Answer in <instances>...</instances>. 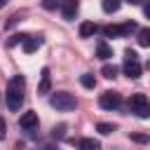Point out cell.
Here are the masks:
<instances>
[{"label": "cell", "instance_id": "obj_18", "mask_svg": "<svg viewBox=\"0 0 150 150\" xmlns=\"http://www.w3.org/2000/svg\"><path fill=\"white\" fill-rule=\"evenodd\" d=\"M103 35L105 38H122L120 35V26H112V23L110 26H103Z\"/></svg>", "mask_w": 150, "mask_h": 150}, {"label": "cell", "instance_id": "obj_12", "mask_svg": "<svg viewBox=\"0 0 150 150\" xmlns=\"http://www.w3.org/2000/svg\"><path fill=\"white\" fill-rule=\"evenodd\" d=\"M101 7H103V12H105V14H115V12L122 7V0H103V2H101Z\"/></svg>", "mask_w": 150, "mask_h": 150}, {"label": "cell", "instance_id": "obj_21", "mask_svg": "<svg viewBox=\"0 0 150 150\" xmlns=\"http://www.w3.org/2000/svg\"><path fill=\"white\" fill-rule=\"evenodd\" d=\"M59 5H61V0H42V7H45V9H49V12H52V9H56Z\"/></svg>", "mask_w": 150, "mask_h": 150}, {"label": "cell", "instance_id": "obj_14", "mask_svg": "<svg viewBox=\"0 0 150 150\" xmlns=\"http://www.w3.org/2000/svg\"><path fill=\"white\" fill-rule=\"evenodd\" d=\"M131 33H138V26H136L134 21H124V23H120V35H122V38H127V35H131Z\"/></svg>", "mask_w": 150, "mask_h": 150}, {"label": "cell", "instance_id": "obj_19", "mask_svg": "<svg viewBox=\"0 0 150 150\" xmlns=\"http://www.w3.org/2000/svg\"><path fill=\"white\" fill-rule=\"evenodd\" d=\"M96 129H98V134L108 136V134H112V131H115V124H110V122H98V124H96Z\"/></svg>", "mask_w": 150, "mask_h": 150}, {"label": "cell", "instance_id": "obj_27", "mask_svg": "<svg viewBox=\"0 0 150 150\" xmlns=\"http://www.w3.org/2000/svg\"><path fill=\"white\" fill-rule=\"evenodd\" d=\"M145 68H148V70H150V59H148V63H145Z\"/></svg>", "mask_w": 150, "mask_h": 150}, {"label": "cell", "instance_id": "obj_3", "mask_svg": "<svg viewBox=\"0 0 150 150\" xmlns=\"http://www.w3.org/2000/svg\"><path fill=\"white\" fill-rule=\"evenodd\" d=\"M124 75L127 77H131V80H138L141 77V73H143V66H141V61H138V54L134 52V49H127L124 52Z\"/></svg>", "mask_w": 150, "mask_h": 150}, {"label": "cell", "instance_id": "obj_13", "mask_svg": "<svg viewBox=\"0 0 150 150\" xmlns=\"http://www.w3.org/2000/svg\"><path fill=\"white\" fill-rule=\"evenodd\" d=\"M136 38H138V45H141V47H150V26H145V28H138Z\"/></svg>", "mask_w": 150, "mask_h": 150}, {"label": "cell", "instance_id": "obj_4", "mask_svg": "<svg viewBox=\"0 0 150 150\" xmlns=\"http://www.w3.org/2000/svg\"><path fill=\"white\" fill-rule=\"evenodd\" d=\"M129 110H131L136 117L148 120V117H150V98H148L145 94H134V96L129 98Z\"/></svg>", "mask_w": 150, "mask_h": 150}, {"label": "cell", "instance_id": "obj_7", "mask_svg": "<svg viewBox=\"0 0 150 150\" xmlns=\"http://www.w3.org/2000/svg\"><path fill=\"white\" fill-rule=\"evenodd\" d=\"M19 124H21V129H26V131L35 129V127H38V112H23V115L19 117Z\"/></svg>", "mask_w": 150, "mask_h": 150}, {"label": "cell", "instance_id": "obj_22", "mask_svg": "<svg viewBox=\"0 0 150 150\" xmlns=\"http://www.w3.org/2000/svg\"><path fill=\"white\" fill-rule=\"evenodd\" d=\"M63 134H66V124L54 127V138H63Z\"/></svg>", "mask_w": 150, "mask_h": 150}, {"label": "cell", "instance_id": "obj_5", "mask_svg": "<svg viewBox=\"0 0 150 150\" xmlns=\"http://www.w3.org/2000/svg\"><path fill=\"white\" fill-rule=\"evenodd\" d=\"M120 103H122V96L117 91H103L98 96V105L103 110H115V108H120Z\"/></svg>", "mask_w": 150, "mask_h": 150}, {"label": "cell", "instance_id": "obj_11", "mask_svg": "<svg viewBox=\"0 0 150 150\" xmlns=\"http://www.w3.org/2000/svg\"><path fill=\"white\" fill-rule=\"evenodd\" d=\"M96 30H98V26L94 21H82L80 23V38H91Z\"/></svg>", "mask_w": 150, "mask_h": 150}, {"label": "cell", "instance_id": "obj_25", "mask_svg": "<svg viewBox=\"0 0 150 150\" xmlns=\"http://www.w3.org/2000/svg\"><path fill=\"white\" fill-rule=\"evenodd\" d=\"M127 2H129V5H141L143 0H127Z\"/></svg>", "mask_w": 150, "mask_h": 150}, {"label": "cell", "instance_id": "obj_1", "mask_svg": "<svg viewBox=\"0 0 150 150\" xmlns=\"http://www.w3.org/2000/svg\"><path fill=\"white\" fill-rule=\"evenodd\" d=\"M23 84H26L23 75H14V77L9 80V84H7L5 101H7V108H9L12 112H16V110L21 108V103H23Z\"/></svg>", "mask_w": 150, "mask_h": 150}, {"label": "cell", "instance_id": "obj_6", "mask_svg": "<svg viewBox=\"0 0 150 150\" xmlns=\"http://www.w3.org/2000/svg\"><path fill=\"white\" fill-rule=\"evenodd\" d=\"M61 14H63V19H75V14H77V9H80V0H61Z\"/></svg>", "mask_w": 150, "mask_h": 150}, {"label": "cell", "instance_id": "obj_8", "mask_svg": "<svg viewBox=\"0 0 150 150\" xmlns=\"http://www.w3.org/2000/svg\"><path fill=\"white\" fill-rule=\"evenodd\" d=\"M96 56L103 59V61H108V59L112 56V49H110V45H108L105 40H98V42H96Z\"/></svg>", "mask_w": 150, "mask_h": 150}, {"label": "cell", "instance_id": "obj_26", "mask_svg": "<svg viewBox=\"0 0 150 150\" xmlns=\"http://www.w3.org/2000/svg\"><path fill=\"white\" fill-rule=\"evenodd\" d=\"M45 150H54V145H47V148H45Z\"/></svg>", "mask_w": 150, "mask_h": 150}, {"label": "cell", "instance_id": "obj_15", "mask_svg": "<svg viewBox=\"0 0 150 150\" xmlns=\"http://www.w3.org/2000/svg\"><path fill=\"white\" fill-rule=\"evenodd\" d=\"M80 148H82V150H98L101 143H98L96 138H82V141H80Z\"/></svg>", "mask_w": 150, "mask_h": 150}, {"label": "cell", "instance_id": "obj_16", "mask_svg": "<svg viewBox=\"0 0 150 150\" xmlns=\"http://www.w3.org/2000/svg\"><path fill=\"white\" fill-rule=\"evenodd\" d=\"M80 82H82V87H87V89H94V87H96V77H94L91 73L80 75Z\"/></svg>", "mask_w": 150, "mask_h": 150}, {"label": "cell", "instance_id": "obj_24", "mask_svg": "<svg viewBox=\"0 0 150 150\" xmlns=\"http://www.w3.org/2000/svg\"><path fill=\"white\" fill-rule=\"evenodd\" d=\"M143 14L150 19V0H148V2H143Z\"/></svg>", "mask_w": 150, "mask_h": 150}, {"label": "cell", "instance_id": "obj_23", "mask_svg": "<svg viewBox=\"0 0 150 150\" xmlns=\"http://www.w3.org/2000/svg\"><path fill=\"white\" fill-rule=\"evenodd\" d=\"M5 136H7V124H5V120L0 117V141H2Z\"/></svg>", "mask_w": 150, "mask_h": 150}, {"label": "cell", "instance_id": "obj_10", "mask_svg": "<svg viewBox=\"0 0 150 150\" xmlns=\"http://www.w3.org/2000/svg\"><path fill=\"white\" fill-rule=\"evenodd\" d=\"M21 45H23V52H26V54H33V52L42 45V38H30V35H26V40H23Z\"/></svg>", "mask_w": 150, "mask_h": 150}, {"label": "cell", "instance_id": "obj_17", "mask_svg": "<svg viewBox=\"0 0 150 150\" xmlns=\"http://www.w3.org/2000/svg\"><path fill=\"white\" fill-rule=\"evenodd\" d=\"M101 73H103V77L112 80V77H117V66H112V63H105V66L101 68Z\"/></svg>", "mask_w": 150, "mask_h": 150}, {"label": "cell", "instance_id": "obj_28", "mask_svg": "<svg viewBox=\"0 0 150 150\" xmlns=\"http://www.w3.org/2000/svg\"><path fill=\"white\" fill-rule=\"evenodd\" d=\"M5 2H7V0H0V7H2V5H5Z\"/></svg>", "mask_w": 150, "mask_h": 150}, {"label": "cell", "instance_id": "obj_20", "mask_svg": "<svg viewBox=\"0 0 150 150\" xmlns=\"http://www.w3.org/2000/svg\"><path fill=\"white\" fill-rule=\"evenodd\" d=\"M131 141H136V143H150V134H131Z\"/></svg>", "mask_w": 150, "mask_h": 150}, {"label": "cell", "instance_id": "obj_2", "mask_svg": "<svg viewBox=\"0 0 150 150\" xmlns=\"http://www.w3.org/2000/svg\"><path fill=\"white\" fill-rule=\"evenodd\" d=\"M49 105L56 108V110H61V112H68V110H75V108H77V101H75V96L68 94V91H54V94L49 96Z\"/></svg>", "mask_w": 150, "mask_h": 150}, {"label": "cell", "instance_id": "obj_9", "mask_svg": "<svg viewBox=\"0 0 150 150\" xmlns=\"http://www.w3.org/2000/svg\"><path fill=\"white\" fill-rule=\"evenodd\" d=\"M40 87H38V94H49L52 89V77H49V68H42V75H40Z\"/></svg>", "mask_w": 150, "mask_h": 150}]
</instances>
